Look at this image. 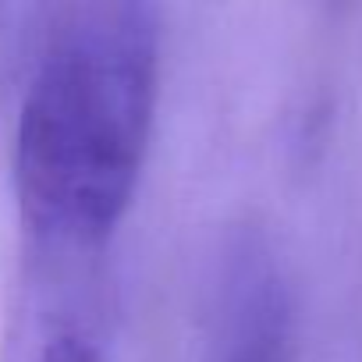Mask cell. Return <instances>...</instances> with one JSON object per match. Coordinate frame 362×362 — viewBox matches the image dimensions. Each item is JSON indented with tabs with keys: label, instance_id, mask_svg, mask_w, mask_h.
I'll list each match as a JSON object with an SVG mask.
<instances>
[{
	"label": "cell",
	"instance_id": "cell-1",
	"mask_svg": "<svg viewBox=\"0 0 362 362\" xmlns=\"http://www.w3.org/2000/svg\"><path fill=\"white\" fill-rule=\"evenodd\" d=\"M160 15L139 0L47 11L15 132L22 235L110 245L149 156Z\"/></svg>",
	"mask_w": 362,
	"mask_h": 362
},
{
	"label": "cell",
	"instance_id": "cell-2",
	"mask_svg": "<svg viewBox=\"0 0 362 362\" xmlns=\"http://www.w3.org/2000/svg\"><path fill=\"white\" fill-rule=\"evenodd\" d=\"M114 302L110 245L22 235L0 362H110Z\"/></svg>",
	"mask_w": 362,
	"mask_h": 362
},
{
	"label": "cell",
	"instance_id": "cell-3",
	"mask_svg": "<svg viewBox=\"0 0 362 362\" xmlns=\"http://www.w3.org/2000/svg\"><path fill=\"white\" fill-rule=\"evenodd\" d=\"M210 362H291V309L263 238H235L224 252Z\"/></svg>",
	"mask_w": 362,
	"mask_h": 362
}]
</instances>
